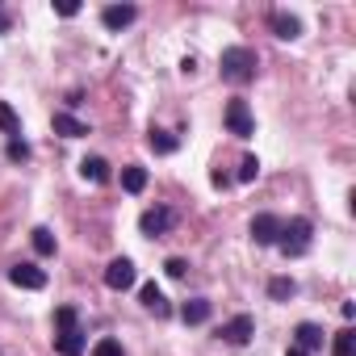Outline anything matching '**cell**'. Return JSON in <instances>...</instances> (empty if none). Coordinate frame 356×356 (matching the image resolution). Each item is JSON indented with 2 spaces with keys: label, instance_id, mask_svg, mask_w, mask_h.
Here are the masks:
<instances>
[{
  "label": "cell",
  "instance_id": "obj_1",
  "mask_svg": "<svg viewBox=\"0 0 356 356\" xmlns=\"http://www.w3.org/2000/svg\"><path fill=\"white\" fill-rule=\"evenodd\" d=\"M256 67H260V59H256V51H252V47H227V51H222V59H218L222 80H227V84H239V88L256 80Z\"/></svg>",
  "mask_w": 356,
  "mask_h": 356
},
{
  "label": "cell",
  "instance_id": "obj_2",
  "mask_svg": "<svg viewBox=\"0 0 356 356\" xmlns=\"http://www.w3.org/2000/svg\"><path fill=\"white\" fill-rule=\"evenodd\" d=\"M310 235H314L310 218H289V222H281L277 248H281L285 256H306V252H310Z\"/></svg>",
  "mask_w": 356,
  "mask_h": 356
},
{
  "label": "cell",
  "instance_id": "obj_3",
  "mask_svg": "<svg viewBox=\"0 0 356 356\" xmlns=\"http://www.w3.org/2000/svg\"><path fill=\"white\" fill-rule=\"evenodd\" d=\"M227 130L231 134H239V138H252L256 134V122H252V109H248V101H227Z\"/></svg>",
  "mask_w": 356,
  "mask_h": 356
},
{
  "label": "cell",
  "instance_id": "obj_4",
  "mask_svg": "<svg viewBox=\"0 0 356 356\" xmlns=\"http://www.w3.org/2000/svg\"><path fill=\"white\" fill-rule=\"evenodd\" d=\"M252 239H256L260 248H277V239H281V218H277V214H256V218H252Z\"/></svg>",
  "mask_w": 356,
  "mask_h": 356
},
{
  "label": "cell",
  "instance_id": "obj_5",
  "mask_svg": "<svg viewBox=\"0 0 356 356\" xmlns=\"http://www.w3.org/2000/svg\"><path fill=\"white\" fill-rule=\"evenodd\" d=\"M218 335H222L227 343H248V339L256 335V318H252V314H235V318H227V323L218 327Z\"/></svg>",
  "mask_w": 356,
  "mask_h": 356
},
{
  "label": "cell",
  "instance_id": "obj_6",
  "mask_svg": "<svg viewBox=\"0 0 356 356\" xmlns=\"http://www.w3.org/2000/svg\"><path fill=\"white\" fill-rule=\"evenodd\" d=\"M134 281H138V273H134V264H130L126 256L109 260V268H105V285H109V289H130Z\"/></svg>",
  "mask_w": 356,
  "mask_h": 356
},
{
  "label": "cell",
  "instance_id": "obj_7",
  "mask_svg": "<svg viewBox=\"0 0 356 356\" xmlns=\"http://www.w3.org/2000/svg\"><path fill=\"white\" fill-rule=\"evenodd\" d=\"M172 222H176V218H172V210H163V206H155V210H147V214L138 218V231L155 239V235H168V231H172Z\"/></svg>",
  "mask_w": 356,
  "mask_h": 356
},
{
  "label": "cell",
  "instance_id": "obj_8",
  "mask_svg": "<svg viewBox=\"0 0 356 356\" xmlns=\"http://www.w3.org/2000/svg\"><path fill=\"white\" fill-rule=\"evenodd\" d=\"M9 281H13L17 289H42V285H47V273H42L38 264H13V268H9Z\"/></svg>",
  "mask_w": 356,
  "mask_h": 356
},
{
  "label": "cell",
  "instance_id": "obj_9",
  "mask_svg": "<svg viewBox=\"0 0 356 356\" xmlns=\"http://www.w3.org/2000/svg\"><path fill=\"white\" fill-rule=\"evenodd\" d=\"M134 17H138L134 5H105V9H101V26H105V30H126Z\"/></svg>",
  "mask_w": 356,
  "mask_h": 356
},
{
  "label": "cell",
  "instance_id": "obj_10",
  "mask_svg": "<svg viewBox=\"0 0 356 356\" xmlns=\"http://www.w3.org/2000/svg\"><path fill=\"white\" fill-rule=\"evenodd\" d=\"M138 302H143L151 314H159V318H168V314H172V306H168V298L159 293V285H155V281H147V285L138 289Z\"/></svg>",
  "mask_w": 356,
  "mask_h": 356
},
{
  "label": "cell",
  "instance_id": "obj_11",
  "mask_svg": "<svg viewBox=\"0 0 356 356\" xmlns=\"http://www.w3.org/2000/svg\"><path fill=\"white\" fill-rule=\"evenodd\" d=\"M293 348H302V352H318V348H323V327H314V323H298V327H293Z\"/></svg>",
  "mask_w": 356,
  "mask_h": 356
},
{
  "label": "cell",
  "instance_id": "obj_12",
  "mask_svg": "<svg viewBox=\"0 0 356 356\" xmlns=\"http://www.w3.org/2000/svg\"><path fill=\"white\" fill-rule=\"evenodd\" d=\"M268 26H273V34H277V38H285V42H293V38L302 34V22H298V17H289V13H268Z\"/></svg>",
  "mask_w": 356,
  "mask_h": 356
},
{
  "label": "cell",
  "instance_id": "obj_13",
  "mask_svg": "<svg viewBox=\"0 0 356 356\" xmlns=\"http://www.w3.org/2000/svg\"><path fill=\"white\" fill-rule=\"evenodd\" d=\"M55 352H59V356H80V352H84V331H80V327L59 331V335H55Z\"/></svg>",
  "mask_w": 356,
  "mask_h": 356
},
{
  "label": "cell",
  "instance_id": "obj_14",
  "mask_svg": "<svg viewBox=\"0 0 356 356\" xmlns=\"http://www.w3.org/2000/svg\"><path fill=\"white\" fill-rule=\"evenodd\" d=\"M80 176H84V181H92V185H105L109 181V163L101 155H88V159H80Z\"/></svg>",
  "mask_w": 356,
  "mask_h": 356
},
{
  "label": "cell",
  "instance_id": "obj_15",
  "mask_svg": "<svg viewBox=\"0 0 356 356\" xmlns=\"http://www.w3.org/2000/svg\"><path fill=\"white\" fill-rule=\"evenodd\" d=\"M55 134H63V138H84V134H88V126L63 109V113H55Z\"/></svg>",
  "mask_w": 356,
  "mask_h": 356
},
{
  "label": "cell",
  "instance_id": "obj_16",
  "mask_svg": "<svg viewBox=\"0 0 356 356\" xmlns=\"http://www.w3.org/2000/svg\"><path fill=\"white\" fill-rule=\"evenodd\" d=\"M122 189H126V193H143V189H147V168H143V163L122 168Z\"/></svg>",
  "mask_w": 356,
  "mask_h": 356
},
{
  "label": "cell",
  "instance_id": "obj_17",
  "mask_svg": "<svg viewBox=\"0 0 356 356\" xmlns=\"http://www.w3.org/2000/svg\"><path fill=\"white\" fill-rule=\"evenodd\" d=\"M181 318H185L189 327H197V323H206V318H210V302H206V298H189V302L181 306Z\"/></svg>",
  "mask_w": 356,
  "mask_h": 356
},
{
  "label": "cell",
  "instance_id": "obj_18",
  "mask_svg": "<svg viewBox=\"0 0 356 356\" xmlns=\"http://www.w3.org/2000/svg\"><path fill=\"white\" fill-rule=\"evenodd\" d=\"M147 147H151L155 155H172V151H176V134H168V130H155V126H151Z\"/></svg>",
  "mask_w": 356,
  "mask_h": 356
},
{
  "label": "cell",
  "instance_id": "obj_19",
  "mask_svg": "<svg viewBox=\"0 0 356 356\" xmlns=\"http://www.w3.org/2000/svg\"><path fill=\"white\" fill-rule=\"evenodd\" d=\"M268 293H273L277 302H285V298L298 293V281H293V277H273V281H268Z\"/></svg>",
  "mask_w": 356,
  "mask_h": 356
},
{
  "label": "cell",
  "instance_id": "obj_20",
  "mask_svg": "<svg viewBox=\"0 0 356 356\" xmlns=\"http://www.w3.org/2000/svg\"><path fill=\"white\" fill-rule=\"evenodd\" d=\"M352 339H356V331H352V327L335 331V339H331V356H352Z\"/></svg>",
  "mask_w": 356,
  "mask_h": 356
},
{
  "label": "cell",
  "instance_id": "obj_21",
  "mask_svg": "<svg viewBox=\"0 0 356 356\" xmlns=\"http://www.w3.org/2000/svg\"><path fill=\"white\" fill-rule=\"evenodd\" d=\"M0 130H5V134H22V122H17V113H13V105H5V101H0Z\"/></svg>",
  "mask_w": 356,
  "mask_h": 356
},
{
  "label": "cell",
  "instance_id": "obj_22",
  "mask_svg": "<svg viewBox=\"0 0 356 356\" xmlns=\"http://www.w3.org/2000/svg\"><path fill=\"white\" fill-rule=\"evenodd\" d=\"M34 252L38 256H55V235L47 227H34Z\"/></svg>",
  "mask_w": 356,
  "mask_h": 356
},
{
  "label": "cell",
  "instance_id": "obj_23",
  "mask_svg": "<svg viewBox=\"0 0 356 356\" xmlns=\"http://www.w3.org/2000/svg\"><path fill=\"white\" fill-rule=\"evenodd\" d=\"M256 176H260V159H256V155H243V163H239V181L252 185Z\"/></svg>",
  "mask_w": 356,
  "mask_h": 356
},
{
  "label": "cell",
  "instance_id": "obj_24",
  "mask_svg": "<svg viewBox=\"0 0 356 356\" xmlns=\"http://www.w3.org/2000/svg\"><path fill=\"white\" fill-rule=\"evenodd\" d=\"M55 327H59V331H72V327H80L76 310H72V306H59V310H55Z\"/></svg>",
  "mask_w": 356,
  "mask_h": 356
},
{
  "label": "cell",
  "instance_id": "obj_25",
  "mask_svg": "<svg viewBox=\"0 0 356 356\" xmlns=\"http://www.w3.org/2000/svg\"><path fill=\"white\" fill-rule=\"evenodd\" d=\"M5 155H9L13 163H22V159H30V147H26V138H9V147H5Z\"/></svg>",
  "mask_w": 356,
  "mask_h": 356
},
{
  "label": "cell",
  "instance_id": "obj_26",
  "mask_svg": "<svg viewBox=\"0 0 356 356\" xmlns=\"http://www.w3.org/2000/svg\"><path fill=\"white\" fill-rule=\"evenodd\" d=\"M92 356H122V343L105 335V339H97V343H92Z\"/></svg>",
  "mask_w": 356,
  "mask_h": 356
},
{
  "label": "cell",
  "instance_id": "obj_27",
  "mask_svg": "<svg viewBox=\"0 0 356 356\" xmlns=\"http://www.w3.org/2000/svg\"><path fill=\"white\" fill-rule=\"evenodd\" d=\"M163 273H168V277H185V273H189V260H181V256H172V260L163 264Z\"/></svg>",
  "mask_w": 356,
  "mask_h": 356
},
{
  "label": "cell",
  "instance_id": "obj_28",
  "mask_svg": "<svg viewBox=\"0 0 356 356\" xmlns=\"http://www.w3.org/2000/svg\"><path fill=\"white\" fill-rule=\"evenodd\" d=\"M55 13H59V17H76L80 5H76V0H63V5H55Z\"/></svg>",
  "mask_w": 356,
  "mask_h": 356
},
{
  "label": "cell",
  "instance_id": "obj_29",
  "mask_svg": "<svg viewBox=\"0 0 356 356\" xmlns=\"http://www.w3.org/2000/svg\"><path fill=\"white\" fill-rule=\"evenodd\" d=\"M285 356H310V352H302V348H289V352H285Z\"/></svg>",
  "mask_w": 356,
  "mask_h": 356
},
{
  "label": "cell",
  "instance_id": "obj_30",
  "mask_svg": "<svg viewBox=\"0 0 356 356\" xmlns=\"http://www.w3.org/2000/svg\"><path fill=\"white\" fill-rule=\"evenodd\" d=\"M5 30H9V17H5V13H0V34H5Z\"/></svg>",
  "mask_w": 356,
  "mask_h": 356
}]
</instances>
